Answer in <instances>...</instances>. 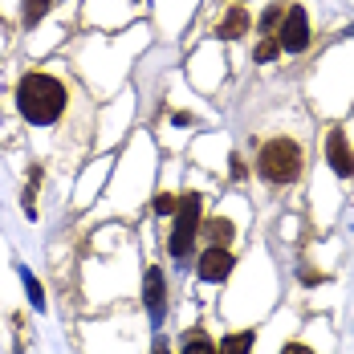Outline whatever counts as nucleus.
<instances>
[{
    "instance_id": "nucleus-1",
    "label": "nucleus",
    "mask_w": 354,
    "mask_h": 354,
    "mask_svg": "<svg viewBox=\"0 0 354 354\" xmlns=\"http://www.w3.org/2000/svg\"><path fill=\"white\" fill-rule=\"evenodd\" d=\"M17 106L33 127H49L66 110V86L53 73H25L17 86Z\"/></svg>"
},
{
    "instance_id": "nucleus-2",
    "label": "nucleus",
    "mask_w": 354,
    "mask_h": 354,
    "mask_svg": "<svg viewBox=\"0 0 354 354\" xmlns=\"http://www.w3.org/2000/svg\"><path fill=\"white\" fill-rule=\"evenodd\" d=\"M257 171L269 183H293L306 171V155L293 139H269L257 151Z\"/></svg>"
},
{
    "instance_id": "nucleus-3",
    "label": "nucleus",
    "mask_w": 354,
    "mask_h": 354,
    "mask_svg": "<svg viewBox=\"0 0 354 354\" xmlns=\"http://www.w3.org/2000/svg\"><path fill=\"white\" fill-rule=\"evenodd\" d=\"M200 212H204V200L200 192H183L179 196V208H176V228H171V257H187L192 245H196V232H200Z\"/></svg>"
},
{
    "instance_id": "nucleus-4",
    "label": "nucleus",
    "mask_w": 354,
    "mask_h": 354,
    "mask_svg": "<svg viewBox=\"0 0 354 354\" xmlns=\"http://www.w3.org/2000/svg\"><path fill=\"white\" fill-rule=\"evenodd\" d=\"M277 45H281L285 53H306L310 49V17H306V8L301 4H289L281 12V25H277Z\"/></svg>"
},
{
    "instance_id": "nucleus-5",
    "label": "nucleus",
    "mask_w": 354,
    "mask_h": 354,
    "mask_svg": "<svg viewBox=\"0 0 354 354\" xmlns=\"http://www.w3.org/2000/svg\"><path fill=\"white\" fill-rule=\"evenodd\" d=\"M142 297H147L151 322H163V310H167V281H163V269H147V277H142Z\"/></svg>"
},
{
    "instance_id": "nucleus-6",
    "label": "nucleus",
    "mask_w": 354,
    "mask_h": 354,
    "mask_svg": "<svg viewBox=\"0 0 354 354\" xmlns=\"http://www.w3.org/2000/svg\"><path fill=\"white\" fill-rule=\"evenodd\" d=\"M228 273H232V252H228V248L212 245L200 257V277H204V281H224Z\"/></svg>"
},
{
    "instance_id": "nucleus-7",
    "label": "nucleus",
    "mask_w": 354,
    "mask_h": 354,
    "mask_svg": "<svg viewBox=\"0 0 354 354\" xmlns=\"http://www.w3.org/2000/svg\"><path fill=\"white\" fill-rule=\"evenodd\" d=\"M326 155H330V167L338 176H354V155H351V147H346V131H330Z\"/></svg>"
},
{
    "instance_id": "nucleus-8",
    "label": "nucleus",
    "mask_w": 354,
    "mask_h": 354,
    "mask_svg": "<svg viewBox=\"0 0 354 354\" xmlns=\"http://www.w3.org/2000/svg\"><path fill=\"white\" fill-rule=\"evenodd\" d=\"M248 29V12L236 4V8H228L224 17H220V25H216V37H224V41H236V37H245Z\"/></svg>"
},
{
    "instance_id": "nucleus-9",
    "label": "nucleus",
    "mask_w": 354,
    "mask_h": 354,
    "mask_svg": "<svg viewBox=\"0 0 354 354\" xmlns=\"http://www.w3.org/2000/svg\"><path fill=\"white\" fill-rule=\"evenodd\" d=\"M200 232H204V236H208L212 245H220V248H224V245H232V236H236L232 220H208V224H204Z\"/></svg>"
},
{
    "instance_id": "nucleus-10",
    "label": "nucleus",
    "mask_w": 354,
    "mask_h": 354,
    "mask_svg": "<svg viewBox=\"0 0 354 354\" xmlns=\"http://www.w3.org/2000/svg\"><path fill=\"white\" fill-rule=\"evenodd\" d=\"M252 342H257V334H252V330H241V334H228L216 354H248L252 351Z\"/></svg>"
},
{
    "instance_id": "nucleus-11",
    "label": "nucleus",
    "mask_w": 354,
    "mask_h": 354,
    "mask_svg": "<svg viewBox=\"0 0 354 354\" xmlns=\"http://www.w3.org/2000/svg\"><path fill=\"white\" fill-rule=\"evenodd\" d=\"M49 4H53V0H25V8H21V25H25V29H33L37 21L49 12Z\"/></svg>"
},
{
    "instance_id": "nucleus-12",
    "label": "nucleus",
    "mask_w": 354,
    "mask_h": 354,
    "mask_svg": "<svg viewBox=\"0 0 354 354\" xmlns=\"http://www.w3.org/2000/svg\"><path fill=\"white\" fill-rule=\"evenodd\" d=\"M183 354H216V346L208 342L204 330H192V334L183 338Z\"/></svg>"
},
{
    "instance_id": "nucleus-13",
    "label": "nucleus",
    "mask_w": 354,
    "mask_h": 354,
    "mask_svg": "<svg viewBox=\"0 0 354 354\" xmlns=\"http://www.w3.org/2000/svg\"><path fill=\"white\" fill-rule=\"evenodd\" d=\"M277 53H281V45H277V37H273V33H269V37H261V45L252 49V57H257V62H273Z\"/></svg>"
},
{
    "instance_id": "nucleus-14",
    "label": "nucleus",
    "mask_w": 354,
    "mask_h": 354,
    "mask_svg": "<svg viewBox=\"0 0 354 354\" xmlns=\"http://www.w3.org/2000/svg\"><path fill=\"white\" fill-rule=\"evenodd\" d=\"M176 208H179L176 196H167V192H163V196H155V212H159V216H171Z\"/></svg>"
},
{
    "instance_id": "nucleus-15",
    "label": "nucleus",
    "mask_w": 354,
    "mask_h": 354,
    "mask_svg": "<svg viewBox=\"0 0 354 354\" xmlns=\"http://www.w3.org/2000/svg\"><path fill=\"white\" fill-rule=\"evenodd\" d=\"M281 354H314V351H310V346H301V342H289Z\"/></svg>"
},
{
    "instance_id": "nucleus-16",
    "label": "nucleus",
    "mask_w": 354,
    "mask_h": 354,
    "mask_svg": "<svg viewBox=\"0 0 354 354\" xmlns=\"http://www.w3.org/2000/svg\"><path fill=\"white\" fill-rule=\"evenodd\" d=\"M151 354H171V351H167V346H163V342H155V351H151Z\"/></svg>"
}]
</instances>
